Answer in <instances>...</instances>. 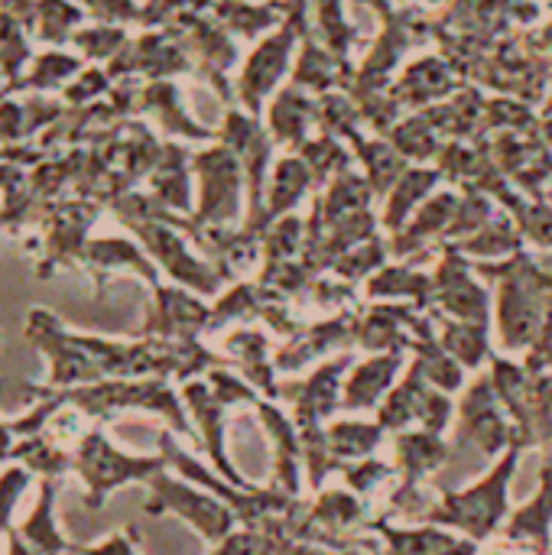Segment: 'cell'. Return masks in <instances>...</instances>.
Segmentation results:
<instances>
[{"label":"cell","instance_id":"obj_1","mask_svg":"<svg viewBox=\"0 0 552 555\" xmlns=\"http://www.w3.org/2000/svg\"><path fill=\"white\" fill-rule=\"evenodd\" d=\"M72 472L85 485V507L101 511L104 501L133 481H153L163 472V459H143V455H127L120 452L104 429H88L78 446L72 449Z\"/></svg>","mask_w":552,"mask_h":555},{"label":"cell","instance_id":"obj_2","mask_svg":"<svg viewBox=\"0 0 552 555\" xmlns=\"http://www.w3.org/2000/svg\"><path fill=\"white\" fill-rule=\"evenodd\" d=\"M101 205L88 198H62L55 202L42 224H39V241H26V247L36 254L33 273L39 280H52L59 270H81L85 254H88V231L98 221Z\"/></svg>","mask_w":552,"mask_h":555},{"label":"cell","instance_id":"obj_3","mask_svg":"<svg viewBox=\"0 0 552 555\" xmlns=\"http://www.w3.org/2000/svg\"><path fill=\"white\" fill-rule=\"evenodd\" d=\"M23 335H26V345L36 348L46 358V384L42 387H49V390H72V387H85V384L104 380V374L98 371L91 354L81 348L78 332H68L65 322L52 309L33 306L26 312Z\"/></svg>","mask_w":552,"mask_h":555},{"label":"cell","instance_id":"obj_4","mask_svg":"<svg viewBox=\"0 0 552 555\" xmlns=\"http://www.w3.org/2000/svg\"><path fill=\"white\" fill-rule=\"evenodd\" d=\"M146 514H179L205 540H221V533L228 530V514L218 504H211L208 498H202V494L189 491L185 485L166 478L163 472L150 481Z\"/></svg>","mask_w":552,"mask_h":555},{"label":"cell","instance_id":"obj_5","mask_svg":"<svg viewBox=\"0 0 552 555\" xmlns=\"http://www.w3.org/2000/svg\"><path fill=\"white\" fill-rule=\"evenodd\" d=\"M55 498H59V481H39L36 491V504L26 514L23 524L13 527V533L23 540V546L36 555H65L75 553V546L68 543V537L59 527L55 517Z\"/></svg>","mask_w":552,"mask_h":555},{"label":"cell","instance_id":"obj_6","mask_svg":"<svg viewBox=\"0 0 552 555\" xmlns=\"http://www.w3.org/2000/svg\"><path fill=\"white\" fill-rule=\"evenodd\" d=\"M117 270H133L140 273L143 280L156 283V270L150 267V260L137 250V244L130 241H120V237H98L88 244V254H85V267L81 273H88L91 280H98L94 293L101 296L104 293V280H111V273Z\"/></svg>","mask_w":552,"mask_h":555},{"label":"cell","instance_id":"obj_7","mask_svg":"<svg viewBox=\"0 0 552 555\" xmlns=\"http://www.w3.org/2000/svg\"><path fill=\"white\" fill-rule=\"evenodd\" d=\"M10 462L23 465L26 472H33V478H42V481H59L62 475L72 472L75 459L65 446L46 439L42 433L39 436H23L16 439L13 452H10Z\"/></svg>","mask_w":552,"mask_h":555},{"label":"cell","instance_id":"obj_8","mask_svg":"<svg viewBox=\"0 0 552 555\" xmlns=\"http://www.w3.org/2000/svg\"><path fill=\"white\" fill-rule=\"evenodd\" d=\"M81 68V59L78 55H68V52H59V49H46L39 55H33L26 75L7 88L3 94H13V91H29V94H46V91H55V88H68L72 78L78 75Z\"/></svg>","mask_w":552,"mask_h":555},{"label":"cell","instance_id":"obj_9","mask_svg":"<svg viewBox=\"0 0 552 555\" xmlns=\"http://www.w3.org/2000/svg\"><path fill=\"white\" fill-rule=\"evenodd\" d=\"M33 485V472H26L23 465L10 462L3 472H0V537H7L16 524H13V514L23 501V494L29 491Z\"/></svg>","mask_w":552,"mask_h":555},{"label":"cell","instance_id":"obj_10","mask_svg":"<svg viewBox=\"0 0 552 555\" xmlns=\"http://www.w3.org/2000/svg\"><path fill=\"white\" fill-rule=\"evenodd\" d=\"M104 88H107L104 72L88 68V72H81L68 88H62V98H65V104H68V107H88V104H91V98H98Z\"/></svg>","mask_w":552,"mask_h":555},{"label":"cell","instance_id":"obj_11","mask_svg":"<svg viewBox=\"0 0 552 555\" xmlns=\"http://www.w3.org/2000/svg\"><path fill=\"white\" fill-rule=\"evenodd\" d=\"M120 39H124V36H120L117 29H78V33L72 36V42H75L88 59H104V55H111L114 46H117Z\"/></svg>","mask_w":552,"mask_h":555},{"label":"cell","instance_id":"obj_12","mask_svg":"<svg viewBox=\"0 0 552 555\" xmlns=\"http://www.w3.org/2000/svg\"><path fill=\"white\" fill-rule=\"evenodd\" d=\"M78 555H137V530L127 527V530H117L111 533L107 540L101 543H91V546H75Z\"/></svg>","mask_w":552,"mask_h":555},{"label":"cell","instance_id":"obj_13","mask_svg":"<svg viewBox=\"0 0 552 555\" xmlns=\"http://www.w3.org/2000/svg\"><path fill=\"white\" fill-rule=\"evenodd\" d=\"M7 555H36V553H29V550L23 546V540L10 530V533H7Z\"/></svg>","mask_w":552,"mask_h":555}]
</instances>
